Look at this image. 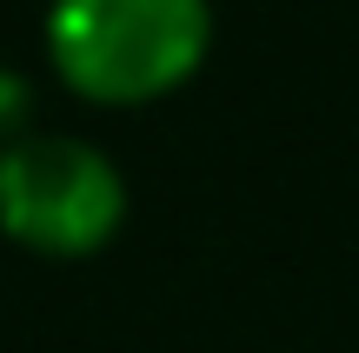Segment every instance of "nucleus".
<instances>
[{"instance_id":"obj_1","label":"nucleus","mask_w":359,"mask_h":353,"mask_svg":"<svg viewBox=\"0 0 359 353\" xmlns=\"http://www.w3.org/2000/svg\"><path fill=\"white\" fill-rule=\"evenodd\" d=\"M47 67L87 107L173 100L213 53V0H53L40 27Z\"/></svg>"},{"instance_id":"obj_2","label":"nucleus","mask_w":359,"mask_h":353,"mask_svg":"<svg viewBox=\"0 0 359 353\" xmlns=\"http://www.w3.org/2000/svg\"><path fill=\"white\" fill-rule=\"evenodd\" d=\"M127 227V173L80 133L27 127L0 140V240L34 260H93Z\"/></svg>"}]
</instances>
